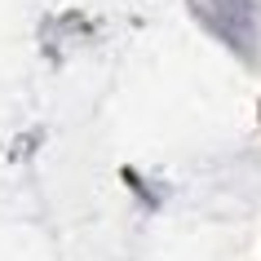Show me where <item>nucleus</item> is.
Returning a JSON list of instances; mask_svg holds the SVG:
<instances>
[{"mask_svg":"<svg viewBox=\"0 0 261 261\" xmlns=\"http://www.w3.org/2000/svg\"><path fill=\"white\" fill-rule=\"evenodd\" d=\"M191 9L239 58H252V44H257V0H191Z\"/></svg>","mask_w":261,"mask_h":261,"instance_id":"nucleus-1","label":"nucleus"}]
</instances>
